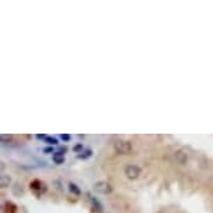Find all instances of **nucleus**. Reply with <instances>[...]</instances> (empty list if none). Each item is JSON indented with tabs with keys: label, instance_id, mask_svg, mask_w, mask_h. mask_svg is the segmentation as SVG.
<instances>
[{
	"label": "nucleus",
	"instance_id": "1",
	"mask_svg": "<svg viewBox=\"0 0 213 213\" xmlns=\"http://www.w3.org/2000/svg\"><path fill=\"white\" fill-rule=\"evenodd\" d=\"M113 148L114 150L120 155H130L132 152V145L131 142L124 141V139H117L113 142Z\"/></svg>",
	"mask_w": 213,
	"mask_h": 213
},
{
	"label": "nucleus",
	"instance_id": "2",
	"mask_svg": "<svg viewBox=\"0 0 213 213\" xmlns=\"http://www.w3.org/2000/svg\"><path fill=\"white\" fill-rule=\"evenodd\" d=\"M93 189L96 192H99V194L107 195V194H110L113 191V187H111V184L106 183V181H98V183L93 184Z\"/></svg>",
	"mask_w": 213,
	"mask_h": 213
},
{
	"label": "nucleus",
	"instance_id": "3",
	"mask_svg": "<svg viewBox=\"0 0 213 213\" xmlns=\"http://www.w3.org/2000/svg\"><path fill=\"white\" fill-rule=\"evenodd\" d=\"M124 173H126L127 178L135 180V178H138L139 174H141V167L137 165H128L126 168H124Z\"/></svg>",
	"mask_w": 213,
	"mask_h": 213
},
{
	"label": "nucleus",
	"instance_id": "4",
	"mask_svg": "<svg viewBox=\"0 0 213 213\" xmlns=\"http://www.w3.org/2000/svg\"><path fill=\"white\" fill-rule=\"evenodd\" d=\"M29 187H31V189L35 192V195H36V196H41L42 194H45L46 189H48V188H46V184L42 183L41 180H33V181H31Z\"/></svg>",
	"mask_w": 213,
	"mask_h": 213
},
{
	"label": "nucleus",
	"instance_id": "5",
	"mask_svg": "<svg viewBox=\"0 0 213 213\" xmlns=\"http://www.w3.org/2000/svg\"><path fill=\"white\" fill-rule=\"evenodd\" d=\"M174 157H176L177 163H180V165H185V163L188 162V156H187V153L184 152V150H176Z\"/></svg>",
	"mask_w": 213,
	"mask_h": 213
},
{
	"label": "nucleus",
	"instance_id": "6",
	"mask_svg": "<svg viewBox=\"0 0 213 213\" xmlns=\"http://www.w3.org/2000/svg\"><path fill=\"white\" fill-rule=\"evenodd\" d=\"M92 202V213H102L103 212V206L100 205V202H98L95 198H91Z\"/></svg>",
	"mask_w": 213,
	"mask_h": 213
},
{
	"label": "nucleus",
	"instance_id": "7",
	"mask_svg": "<svg viewBox=\"0 0 213 213\" xmlns=\"http://www.w3.org/2000/svg\"><path fill=\"white\" fill-rule=\"evenodd\" d=\"M64 160H66V157H64V153L59 152V150L53 153V162L56 163V165H63Z\"/></svg>",
	"mask_w": 213,
	"mask_h": 213
},
{
	"label": "nucleus",
	"instance_id": "8",
	"mask_svg": "<svg viewBox=\"0 0 213 213\" xmlns=\"http://www.w3.org/2000/svg\"><path fill=\"white\" fill-rule=\"evenodd\" d=\"M10 183H11V177L10 176H7V174H2L0 176V187L2 188H7L10 185Z\"/></svg>",
	"mask_w": 213,
	"mask_h": 213
},
{
	"label": "nucleus",
	"instance_id": "9",
	"mask_svg": "<svg viewBox=\"0 0 213 213\" xmlns=\"http://www.w3.org/2000/svg\"><path fill=\"white\" fill-rule=\"evenodd\" d=\"M17 212V205L13 202H6L4 203V213H15Z\"/></svg>",
	"mask_w": 213,
	"mask_h": 213
},
{
	"label": "nucleus",
	"instance_id": "10",
	"mask_svg": "<svg viewBox=\"0 0 213 213\" xmlns=\"http://www.w3.org/2000/svg\"><path fill=\"white\" fill-rule=\"evenodd\" d=\"M68 189L71 194H74L75 196H79L81 195V189H79V187L75 183H68Z\"/></svg>",
	"mask_w": 213,
	"mask_h": 213
},
{
	"label": "nucleus",
	"instance_id": "11",
	"mask_svg": "<svg viewBox=\"0 0 213 213\" xmlns=\"http://www.w3.org/2000/svg\"><path fill=\"white\" fill-rule=\"evenodd\" d=\"M13 194H14L15 196H22L24 195V188H22L21 184L15 183L14 187H13Z\"/></svg>",
	"mask_w": 213,
	"mask_h": 213
},
{
	"label": "nucleus",
	"instance_id": "12",
	"mask_svg": "<svg viewBox=\"0 0 213 213\" xmlns=\"http://www.w3.org/2000/svg\"><path fill=\"white\" fill-rule=\"evenodd\" d=\"M91 156H92V150H91V149H85L84 152L79 153L77 157H78V159H81V160H85V159H89Z\"/></svg>",
	"mask_w": 213,
	"mask_h": 213
},
{
	"label": "nucleus",
	"instance_id": "13",
	"mask_svg": "<svg viewBox=\"0 0 213 213\" xmlns=\"http://www.w3.org/2000/svg\"><path fill=\"white\" fill-rule=\"evenodd\" d=\"M45 142L46 144H49V145H59V141H57V138H54V137H46V139H45Z\"/></svg>",
	"mask_w": 213,
	"mask_h": 213
},
{
	"label": "nucleus",
	"instance_id": "14",
	"mask_svg": "<svg viewBox=\"0 0 213 213\" xmlns=\"http://www.w3.org/2000/svg\"><path fill=\"white\" fill-rule=\"evenodd\" d=\"M72 150H74L75 153H78V155H79V153L84 152V148H82V145H81V144H78V145H75V146L72 148Z\"/></svg>",
	"mask_w": 213,
	"mask_h": 213
},
{
	"label": "nucleus",
	"instance_id": "15",
	"mask_svg": "<svg viewBox=\"0 0 213 213\" xmlns=\"http://www.w3.org/2000/svg\"><path fill=\"white\" fill-rule=\"evenodd\" d=\"M60 138H61V141L68 142L70 139H71V135H68V134H61V135H60Z\"/></svg>",
	"mask_w": 213,
	"mask_h": 213
},
{
	"label": "nucleus",
	"instance_id": "16",
	"mask_svg": "<svg viewBox=\"0 0 213 213\" xmlns=\"http://www.w3.org/2000/svg\"><path fill=\"white\" fill-rule=\"evenodd\" d=\"M46 137H48V135H43V134H38V135H36V138L41 139V141H45Z\"/></svg>",
	"mask_w": 213,
	"mask_h": 213
},
{
	"label": "nucleus",
	"instance_id": "17",
	"mask_svg": "<svg viewBox=\"0 0 213 213\" xmlns=\"http://www.w3.org/2000/svg\"><path fill=\"white\" fill-rule=\"evenodd\" d=\"M43 152H45V153H54L53 152V148H45V149H43Z\"/></svg>",
	"mask_w": 213,
	"mask_h": 213
},
{
	"label": "nucleus",
	"instance_id": "18",
	"mask_svg": "<svg viewBox=\"0 0 213 213\" xmlns=\"http://www.w3.org/2000/svg\"><path fill=\"white\" fill-rule=\"evenodd\" d=\"M59 152H61V153H66V152H67V148H66V146H61V148H59Z\"/></svg>",
	"mask_w": 213,
	"mask_h": 213
}]
</instances>
